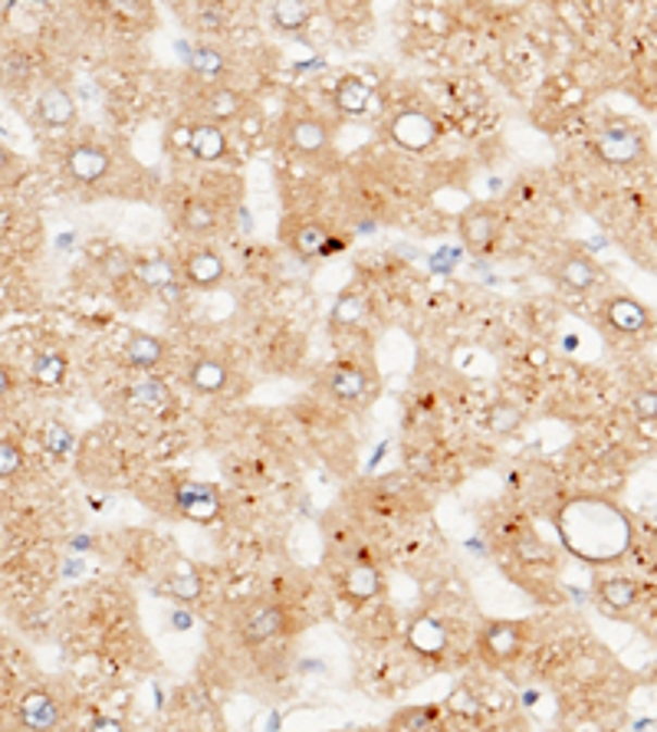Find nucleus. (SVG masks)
Masks as SVG:
<instances>
[{
	"label": "nucleus",
	"mask_w": 657,
	"mask_h": 732,
	"mask_svg": "<svg viewBox=\"0 0 657 732\" xmlns=\"http://www.w3.org/2000/svg\"><path fill=\"white\" fill-rule=\"evenodd\" d=\"M559 535L585 562H611L628 553L631 525L624 512L605 499H572L559 512Z\"/></svg>",
	"instance_id": "f257e3e1"
},
{
	"label": "nucleus",
	"mask_w": 657,
	"mask_h": 732,
	"mask_svg": "<svg viewBox=\"0 0 657 732\" xmlns=\"http://www.w3.org/2000/svg\"><path fill=\"white\" fill-rule=\"evenodd\" d=\"M388 132H392V138L401 145V148H408V151H427L434 141H437V122L427 115V112H421V109H405V112H398L395 119H392V125H388Z\"/></svg>",
	"instance_id": "f03ea898"
},
{
	"label": "nucleus",
	"mask_w": 657,
	"mask_h": 732,
	"mask_svg": "<svg viewBox=\"0 0 657 732\" xmlns=\"http://www.w3.org/2000/svg\"><path fill=\"white\" fill-rule=\"evenodd\" d=\"M283 240H286V247L299 260H315V257L325 253V247H328V240H333V234H328V227H322L319 221H286Z\"/></svg>",
	"instance_id": "7ed1b4c3"
},
{
	"label": "nucleus",
	"mask_w": 657,
	"mask_h": 732,
	"mask_svg": "<svg viewBox=\"0 0 657 732\" xmlns=\"http://www.w3.org/2000/svg\"><path fill=\"white\" fill-rule=\"evenodd\" d=\"M497 234H500V221L486 208H473L460 218V240L470 253H486L497 244Z\"/></svg>",
	"instance_id": "20e7f679"
},
{
	"label": "nucleus",
	"mask_w": 657,
	"mask_h": 732,
	"mask_svg": "<svg viewBox=\"0 0 657 732\" xmlns=\"http://www.w3.org/2000/svg\"><path fill=\"white\" fill-rule=\"evenodd\" d=\"M195 109H198V115L204 122L227 125V122H234L244 112V96L234 92V89H227V86H208V89H201Z\"/></svg>",
	"instance_id": "39448f33"
},
{
	"label": "nucleus",
	"mask_w": 657,
	"mask_h": 732,
	"mask_svg": "<svg viewBox=\"0 0 657 732\" xmlns=\"http://www.w3.org/2000/svg\"><path fill=\"white\" fill-rule=\"evenodd\" d=\"M175 503H178V509H182L188 519H198V522H211V519H218V512H221V496H218L211 486H204V483H191V480L178 483V489H175Z\"/></svg>",
	"instance_id": "423d86ee"
},
{
	"label": "nucleus",
	"mask_w": 657,
	"mask_h": 732,
	"mask_svg": "<svg viewBox=\"0 0 657 732\" xmlns=\"http://www.w3.org/2000/svg\"><path fill=\"white\" fill-rule=\"evenodd\" d=\"M286 631V611L280 605H257L244 621H240V637L247 644H266Z\"/></svg>",
	"instance_id": "0eeeda50"
},
{
	"label": "nucleus",
	"mask_w": 657,
	"mask_h": 732,
	"mask_svg": "<svg viewBox=\"0 0 657 732\" xmlns=\"http://www.w3.org/2000/svg\"><path fill=\"white\" fill-rule=\"evenodd\" d=\"M523 647V628L513 624V621H493L486 631H483V654L497 663H507L520 654Z\"/></svg>",
	"instance_id": "6e6552de"
},
{
	"label": "nucleus",
	"mask_w": 657,
	"mask_h": 732,
	"mask_svg": "<svg viewBox=\"0 0 657 732\" xmlns=\"http://www.w3.org/2000/svg\"><path fill=\"white\" fill-rule=\"evenodd\" d=\"M598 154L608 164H634L644 154V138L631 128H608L598 138Z\"/></svg>",
	"instance_id": "1a4fd4ad"
},
{
	"label": "nucleus",
	"mask_w": 657,
	"mask_h": 732,
	"mask_svg": "<svg viewBox=\"0 0 657 732\" xmlns=\"http://www.w3.org/2000/svg\"><path fill=\"white\" fill-rule=\"evenodd\" d=\"M66 168L79 185H96L109 171V151L99 145H73L66 154Z\"/></svg>",
	"instance_id": "9d476101"
},
{
	"label": "nucleus",
	"mask_w": 657,
	"mask_h": 732,
	"mask_svg": "<svg viewBox=\"0 0 657 732\" xmlns=\"http://www.w3.org/2000/svg\"><path fill=\"white\" fill-rule=\"evenodd\" d=\"M286 138L302 154H319L328 145V125L315 115H296L286 122Z\"/></svg>",
	"instance_id": "9b49d317"
},
{
	"label": "nucleus",
	"mask_w": 657,
	"mask_h": 732,
	"mask_svg": "<svg viewBox=\"0 0 657 732\" xmlns=\"http://www.w3.org/2000/svg\"><path fill=\"white\" fill-rule=\"evenodd\" d=\"M328 395L346 405H359L369 395V375L359 364H336L333 375H328Z\"/></svg>",
	"instance_id": "f8f14e48"
},
{
	"label": "nucleus",
	"mask_w": 657,
	"mask_h": 732,
	"mask_svg": "<svg viewBox=\"0 0 657 732\" xmlns=\"http://www.w3.org/2000/svg\"><path fill=\"white\" fill-rule=\"evenodd\" d=\"M188 148L198 161H218L224 158L227 151V138H224V128L214 125V122H204L198 119L191 128H188Z\"/></svg>",
	"instance_id": "ddd939ff"
},
{
	"label": "nucleus",
	"mask_w": 657,
	"mask_h": 732,
	"mask_svg": "<svg viewBox=\"0 0 657 732\" xmlns=\"http://www.w3.org/2000/svg\"><path fill=\"white\" fill-rule=\"evenodd\" d=\"M605 319H608V325H611L615 332H624V335H637V332L647 328V322H650L647 309H644L637 299H631V296H618V299H611V302L605 306Z\"/></svg>",
	"instance_id": "4468645a"
},
{
	"label": "nucleus",
	"mask_w": 657,
	"mask_h": 732,
	"mask_svg": "<svg viewBox=\"0 0 657 732\" xmlns=\"http://www.w3.org/2000/svg\"><path fill=\"white\" fill-rule=\"evenodd\" d=\"M185 276L191 286L198 289H208V286H218L224 280V260L214 253V250H191L185 257Z\"/></svg>",
	"instance_id": "2eb2a0df"
},
{
	"label": "nucleus",
	"mask_w": 657,
	"mask_h": 732,
	"mask_svg": "<svg viewBox=\"0 0 657 732\" xmlns=\"http://www.w3.org/2000/svg\"><path fill=\"white\" fill-rule=\"evenodd\" d=\"M37 115L50 128H66V125L76 122V102L66 89H47L37 99Z\"/></svg>",
	"instance_id": "dca6fc26"
},
{
	"label": "nucleus",
	"mask_w": 657,
	"mask_h": 732,
	"mask_svg": "<svg viewBox=\"0 0 657 732\" xmlns=\"http://www.w3.org/2000/svg\"><path fill=\"white\" fill-rule=\"evenodd\" d=\"M556 280H559V286L562 289H569V293H588L595 283H598V266L588 260V257H566L562 263H559V270H556Z\"/></svg>",
	"instance_id": "f3484780"
},
{
	"label": "nucleus",
	"mask_w": 657,
	"mask_h": 732,
	"mask_svg": "<svg viewBox=\"0 0 657 732\" xmlns=\"http://www.w3.org/2000/svg\"><path fill=\"white\" fill-rule=\"evenodd\" d=\"M21 719L30 729H53L60 722V703L47 690H34L21 703Z\"/></svg>",
	"instance_id": "a211bd4d"
},
{
	"label": "nucleus",
	"mask_w": 657,
	"mask_h": 732,
	"mask_svg": "<svg viewBox=\"0 0 657 732\" xmlns=\"http://www.w3.org/2000/svg\"><path fill=\"white\" fill-rule=\"evenodd\" d=\"M408 644L424 657H437L447 647V628L437 618H418L408 631Z\"/></svg>",
	"instance_id": "6ab92c4d"
},
{
	"label": "nucleus",
	"mask_w": 657,
	"mask_h": 732,
	"mask_svg": "<svg viewBox=\"0 0 657 732\" xmlns=\"http://www.w3.org/2000/svg\"><path fill=\"white\" fill-rule=\"evenodd\" d=\"M227 379H231L227 364L218 361V358H198V361L191 364V372H188L191 388H198L201 395H218V392H224V388H227Z\"/></svg>",
	"instance_id": "aec40b11"
},
{
	"label": "nucleus",
	"mask_w": 657,
	"mask_h": 732,
	"mask_svg": "<svg viewBox=\"0 0 657 732\" xmlns=\"http://www.w3.org/2000/svg\"><path fill=\"white\" fill-rule=\"evenodd\" d=\"M161 358H164L161 338L145 335V332H132L128 335V342H125V361L132 364V369H154Z\"/></svg>",
	"instance_id": "412c9836"
},
{
	"label": "nucleus",
	"mask_w": 657,
	"mask_h": 732,
	"mask_svg": "<svg viewBox=\"0 0 657 732\" xmlns=\"http://www.w3.org/2000/svg\"><path fill=\"white\" fill-rule=\"evenodd\" d=\"M369 99H372V86L356 76H346L336 86V109L343 115H362L369 109Z\"/></svg>",
	"instance_id": "4be33fe9"
},
{
	"label": "nucleus",
	"mask_w": 657,
	"mask_h": 732,
	"mask_svg": "<svg viewBox=\"0 0 657 732\" xmlns=\"http://www.w3.org/2000/svg\"><path fill=\"white\" fill-rule=\"evenodd\" d=\"M365 319V299L359 293H343L333 306V315H328V325L333 328H356Z\"/></svg>",
	"instance_id": "5701e85b"
},
{
	"label": "nucleus",
	"mask_w": 657,
	"mask_h": 732,
	"mask_svg": "<svg viewBox=\"0 0 657 732\" xmlns=\"http://www.w3.org/2000/svg\"><path fill=\"white\" fill-rule=\"evenodd\" d=\"M346 592L356 601H369V598H375L382 592V579H379V572L372 566H356L346 575Z\"/></svg>",
	"instance_id": "b1692460"
},
{
	"label": "nucleus",
	"mask_w": 657,
	"mask_h": 732,
	"mask_svg": "<svg viewBox=\"0 0 657 732\" xmlns=\"http://www.w3.org/2000/svg\"><path fill=\"white\" fill-rule=\"evenodd\" d=\"M598 595L611 611H628L637 601V585L631 579H605Z\"/></svg>",
	"instance_id": "393cba45"
},
{
	"label": "nucleus",
	"mask_w": 657,
	"mask_h": 732,
	"mask_svg": "<svg viewBox=\"0 0 657 732\" xmlns=\"http://www.w3.org/2000/svg\"><path fill=\"white\" fill-rule=\"evenodd\" d=\"M309 11L302 0H273V24L283 30V34H296L302 30Z\"/></svg>",
	"instance_id": "a878e982"
},
{
	"label": "nucleus",
	"mask_w": 657,
	"mask_h": 732,
	"mask_svg": "<svg viewBox=\"0 0 657 732\" xmlns=\"http://www.w3.org/2000/svg\"><path fill=\"white\" fill-rule=\"evenodd\" d=\"M218 224V211L208 201H188L182 211V227L188 234H208Z\"/></svg>",
	"instance_id": "bb28decb"
},
{
	"label": "nucleus",
	"mask_w": 657,
	"mask_h": 732,
	"mask_svg": "<svg viewBox=\"0 0 657 732\" xmlns=\"http://www.w3.org/2000/svg\"><path fill=\"white\" fill-rule=\"evenodd\" d=\"M437 725H441L437 706H411L392 719V729H437Z\"/></svg>",
	"instance_id": "cd10ccee"
},
{
	"label": "nucleus",
	"mask_w": 657,
	"mask_h": 732,
	"mask_svg": "<svg viewBox=\"0 0 657 732\" xmlns=\"http://www.w3.org/2000/svg\"><path fill=\"white\" fill-rule=\"evenodd\" d=\"M520 421H523V414L510 401H497V405H489V411H486V427L493 434H513L520 427Z\"/></svg>",
	"instance_id": "c85d7f7f"
},
{
	"label": "nucleus",
	"mask_w": 657,
	"mask_h": 732,
	"mask_svg": "<svg viewBox=\"0 0 657 732\" xmlns=\"http://www.w3.org/2000/svg\"><path fill=\"white\" fill-rule=\"evenodd\" d=\"M191 66H195V73L201 76V79H221V73H224V57L218 53V50H211V47H198L195 50V57H191Z\"/></svg>",
	"instance_id": "c756f323"
},
{
	"label": "nucleus",
	"mask_w": 657,
	"mask_h": 732,
	"mask_svg": "<svg viewBox=\"0 0 657 732\" xmlns=\"http://www.w3.org/2000/svg\"><path fill=\"white\" fill-rule=\"evenodd\" d=\"M138 276H141L148 286L164 289V286H172V283H175V266H172L169 260H151V263H141V266H138Z\"/></svg>",
	"instance_id": "7c9ffc66"
},
{
	"label": "nucleus",
	"mask_w": 657,
	"mask_h": 732,
	"mask_svg": "<svg viewBox=\"0 0 657 732\" xmlns=\"http://www.w3.org/2000/svg\"><path fill=\"white\" fill-rule=\"evenodd\" d=\"M21 174H24V161H21V154L11 151L8 145H0V191L14 188Z\"/></svg>",
	"instance_id": "2f4dec72"
},
{
	"label": "nucleus",
	"mask_w": 657,
	"mask_h": 732,
	"mask_svg": "<svg viewBox=\"0 0 657 732\" xmlns=\"http://www.w3.org/2000/svg\"><path fill=\"white\" fill-rule=\"evenodd\" d=\"M44 447H47L50 454H57V457H66V454L73 450V434L66 431V424L50 421V424L44 427Z\"/></svg>",
	"instance_id": "473e14b6"
},
{
	"label": "nucleus",
	"mask_w": 657,
	"mask_h": 732,
	"mask_svg": "<svg viewBox=\"0 0 657 732\" xmlns=\"http://www.w3.org/2000/svg\"><path fill=\"white\" fill-rule=\"evenodd\" d=\"M66 372V361L60 355H40L37 364H34V375L44 382V385H57Z\"/></svg>",
	"instance_id": "72a5a7b5"
},
{
	"label": "nucleus",
	"mask_w": 657,
	"mask_h": 732,
	"mask_svg": "<svg viewBox=\"0 0 657 732\" xmlns=\"http://www.w3.org/2000/svg\"><path fill=\"white\" fill-rule=\"evenodd\" d=\"M24 467V454L14 441H0V480L17 476Z\"/></svg>",
	"instance_id": "f704fd0d"
},
{
	"label": "nucleus",
	"mask_w": 657,
	"mask_h": 732,
	"mask_svg": "<svg viewBox=\"0 0 657 732\" xmlns=\"http://www.w3.org/2000/svg\"><path fill=\"white\" fill-rule=\"evenodd\" d=\"M164 395H169V388H164L161 382H151V379H145V382L128 388V398L138 401V405H161Z\"/></svg>",
	"instance_id": "c9c22d12"
},
{
	"label": "nucleus",
	"mask_w": 657,
	"mask_h": 732,
	"mask_svg": "<svg viewBox=\"0 0 657 732\" xmlns=\"http://www.w3.org/2000/svg\"><path fill=\"white\" fill-rule=\"evenodd\" d=\"M517 556H520L523 562H549V559H553V556H549V548H546L540 538H533V535H526V538L517 542Z\"/></svg>",
	"instance_id": "e433bc0d"
},
{
	"label": "nucleus",
	"mask_w": 657,
	"mask_h": 732,
	"mask_svg": "<svg viewBox=\"0 0 657 732\" xmlns=\"http://www.w3.org/2000/svg\"><path fill=\"white\" fill-rule=\"evenodd\" d=\"M172 595H178V598H185V601L198 598V595H201V579H195V575H182L178 582H172Z\"/></svg>",
	"instance_id": "4c0bfd02"
},
{
	"label": "nucleus",
	"mask_w": 657,
	"mask_h": 732,
	"mask_svg": "<svg viewBox=\"0 0 657 732\" xmlns=\"http://www.w3.org/2000/svg\"><path fill=\"white\" fill-rule=\"evenodd\" d=\"M637 414H641V421H654V411H657V398H654V392H644L641 398H637Z\"/></svg>",
	"instance_id": "58836bf2"
},
{
	"label": "nucleus",
	"mask_w": 657,
	"mask_h": 732,
	"mask_svg": "<svg viewBox=\"0 0 657 732\" xmlns=\"http://www.w3.org/2000/svg\"><path fill=\"white\" fill-rule=\"evenodd\" d=\"M11 388H14V379H11V372H8V364L0 361V401H4V398L11 395Z\"/></svg>",
	"instance_id": "ea45409f"
},
{
	"label": "nucleus",
	"mask_w": 657,
	"mask_h": 732,
	"mask_svg": "<svg viewBox=\"0 0 657 732\" xmlns=\"http://www.w3.org/2000/svg\"><path fill=\"white\" fill-rule=\"evenodd\" d=\"M526 361H530V364H533V369H543V364H546V361H549V351H546V348H540V345H536V348H530V355H526Z\"/></svg>",
	"instance_id": "a19ab883"
},
{
	"label": "nucleus",
	"mask_w": 657,
	"mask_h": 732,
	"mask_svg": "<svg viewBox=\"0 0 657 732\" xmlns=\"http://www.w3.org/2000/svg\"><path fill=\"white\" fill-rule=\"evenodd\" d=\"M92 725H96V729H122V722H119V719H96Z\"/></svg>",
	"instance_id": "79ce46f5"
},
{
	"label": "nucleus",
	"mask_w": 657,
	"mask_h": 732,
	"mask_svg": "<svg viewBox=\"0 0 657 732\" xmlns=\"http://www.w3.org/2000/svg\"><path fill=\"white\" fill-rule=\"evenodd\" d=\"M102 4H119V0H102Z\"/></svg>",
	"instance_id": "37998d69"
}]
</instances>
